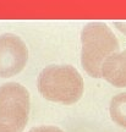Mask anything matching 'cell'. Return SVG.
<instances>
[{
	"label": "cell",
	"mask_w": 126,
	"mask_h": 132,
	"mask_svg": "<svg viewBox=\"0 0 126 132\" xmlns=\"http://www.w3.org/2000/svg\"><path fill=\"white\" fill-rule=\"evenodd\" d=\"M43 98L65 105L78 102L83 94V78L71 65H50L43 69L37 80Z\"/></svg>",
	"instance_id": "1"
},
{
	"label": "cell",
	"mask_w": 126,
	"mask_h": 132,
	"mask_svg": "<svg viewBox=\"0 0 126 132\" xmlns=\"http://www.w3.org/2000/svg\"><path fill=\"white\" fill-rule=\"evenodd\" d=\"M81 64L93 78L102 77V66L108 57L119 52V42L103 22H89L81 32Z\"/></svg>",
	"instance_id": "2"
},
{
	"label": "cell",
	"mask_w": 126,
	"mask_h": 132,
	"mask_svg": "<svg viewBox=\"0 0 126 132\" xmlns=\"http://www.w3.org/2000/svg\"><path fill=\"white\" fill-rule=\"evenodd\" d=\"M31 109L29 93L20 83L9 82L0 86V125L12 132H22Z\"/></svg>",
	"instance_id": "3"
},
{
	"label": "cell",
	"mask_w": 126,
	"mask_h": 132,
	"mask_svg": "<svg viewBox=\"0 0 126 132\" xmlns=\"http://www.w3.org/2000/svg\"><path fill=\"white\" fill-rule=\"evenodd\" d=\"M28 61L26 43L14 33L0 34V77L9 78L20 73Z\"/></svg>",
	"instance_id": "4"
},
{
	"label": "cell",
	"mask_w": 126,
	"mask_h": 132,
	"mask_svg": "<svg viewBox=\"0 0 126 132\" xmlns=\"http://www.w3.org/2000/svg\"><path fill=\"white\" fill-rule=\"evenodd\" d=\"M102 77L117 88L126 87V49L110 55L104 61Z\"/></svg>",
	"instance_id": "5"
},
{
	"label": "cell",
	"mask_w": 126,
	"mask_h": 132,
	"mask_svg": "<svg viewBox=\"0 0 126 132\" xmlns=\"http://www.w3.org/2000/svg\"><path fill=\"white\" fill-rule=\"evenodd\" d=\"M109 111L113 121L120 127L126 128V92L113 97Z\"/></svg>",
	"instance_id": "6"
},
{
	"label": "cell",
	"mask_w": 126,
	"mask_h": 132,
	"mask_svg": "<svg viewBox=\"0 0 126 132\" xmlns=\"http://www.w3.org/2000/svg\"><path fill=\"white\" fill-rule=\"evenodd\" d=\"M28 132H64L61 128L56 127V126H39V127H34L29 130Z\"/></svg>",
	"instance_id": "7"
},
{
	"label": "cell",
	"mask_w": 126,
	"mask_h": 132,
	"mask_svg": "<svg viewBox=\"0 0 126 132\" xmlns=\"http://www.w3.org/2000/svg\"><path fill=\"white\" fill-rule=\"evenodd\" d=\"M0 132H12V131L9 130L7 127H5V126H1V125H0Z\"/></svg>",
	"instance_id": "8"
}]
</instances>
